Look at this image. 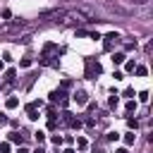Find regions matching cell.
<instances>
[{"instance_id":"cell-1","label":"cell","mask_w":153,"mask_h":153,"mask_svg":"<svg viewBox=\"0 0 153 153\" xmlns=\"http://www.w3.org/2000/svg\"><path fill=\"white\" fill-rule=\"evenodd\" d=\"M100 72H103L100 62H98V60H93V57H86V69H84V76H86V79H93V76H98Z\"/></svg>"},{"instance_id":"cell-2","label":"cell","mask_w":153,"mask_h":153,"mask_svg":"<svg viewBox=\"0 0 153 153\" xmlns=\"http://www.w3.org/2000/svg\"><path fill=\"white\" fill-rule=\"evenodd\" d=\"M120 41H122V36H120L117 31H110V33H105V36H103V48L110 53V50H112V48H115Z\"/></svg>"},{"instance_id":"cell-3","label":"cell","mask_w":153,"mask_h":153,"mask_svg":"<svg viewBox=\"0 0 153 153\" xmlns=\"http://www.w3.org/2000/svg\"><path fill=\"white\" fill-rule=\"evenodd\" d=\"M48 96H50V103H60L62 108H67V103H69V100H67V96H65V88H57V91H50Z\"/></svg>"},{"instance_id":"cell-4","label":"cell","mask_w":153,"mask_h":153,"mask_svg":"<svg viewBox=\"0 0 153 153\" xmlns=\"http://www.w3.org/2000/svg\"><path fill=\"white\" fill-rule=\"evenodd\" d=\"M38 108H41V100H31V103H26V115H29V120H38Z\"/></svg>"},{"instance_id":"cell-5","label":"cell","mask_w":153,"mask_h":153,"mask_svg":"<svg viewBox=\"0 0 153 153\" xmlns=\"http://www.w3.org/2000/svg\"><path fill=\"white\" fill-rule=\"evenodd\" d=\"M10 143H24V134L22 131H10Z\"/></svg>"},{"instance_id":"cell-6","label":"cell","mask_w":153,"mask_h":153,"mask_svg":"<svg viewBox=\"0 0 153 153\" xmlns=\"http://www.w3.org/2000/svg\"><path fill=\"white\" fill-rule=\"evenodd\" d=\"M74 122H76V117H72V112H62V124H67V127H74Z\"/></svg>"},{"instance_id":"cell-7","label":"cell","mask_w":153,"mask_h":153,"mask_svg":"<svg viewBox=\"0 0 153 153\" xmlns=\"http://www.w3.org/2000/svg\"><path fill=\"white\" fill-rule=\"evenodd\" d=\"M74 100H76V105H84V103H88V96L84 91H76L74 93Z\"/></svg>"},{"instance_id":"cell-8","label":"cell","mask_w":153,"mask_h":153,"mask_svg":"<svg viewBox=\"0 0 153 153\" xmlns=\"http://www.w3.org/2000/svg\"><path fill=\"white\" fill-rule=\"evenodd\" d=\"M124 60H127V55H124V53H112V62H115V65H122Z\"/></svg>"},{"instance_id":"cell-9","label":"cell","mask_w":153,"mask_h":153,"mask_svg":"<svg viewBox=\"0 0 153 153\" xmlns=\"http://www.w3.org/2000/svg\"><path fill=\"white\" fill-rule=\"evenodd\" d=\"M5 105H7V110H12V108H17V105H19V98H17V96H10Z\"/></svg>"},{"instance_id":"cell-10","label":"cell","mask_w":153,"mask_h":153,"mask_svg":"<svg viewBox=\"0 0 153 153\" xmlns=\"http://www.w3.org/2000/svg\"><path fill=\"white\" fill-rule=\"evenodd\" d=\"M45 115H48V120H55V117H57V110H55V103H53V105H48V110H45Z\"/></svg>"},{"instance_id":"cell-11","label":"cell","mask_w":153,"mask_h":153,"mask_svg":"<svg viewBox=\"0 0 153 153\" xmlns=\"http://www.w3.org/2000/svg\"><path fill=\"white\" fill-rule=\"evenodd\" d=\"M127 127H129L131 131H134V129H139V120H136V117H127Z\"/></svg>"},{"instance_id":"cell-12","label":"cell","mask_w":153,"mask_h":153,"mask_svg":"<svg viewBox=\"0 0 153 153\" xmlns=\"http://www.w3.org/2000/svg\"><path fill=\"white\" fill-rule=\"evenodd\" d=\"M122 65H124V69H127V72H134V69H136V62H134V60H124Z\"/></svg>"},{"instance_id":"cell-13","label":"cell","mask_w":153,"mask_h":153,"mask_svg":"<svg viewBox=\"0 0 153 153\" xmlns=\"http://www.w3.org/2000/svg\"><path fill=\"white\" fill-rule=\"evenodd\" d=\"M14 76H17V72H14V69H7V72H5V81H7V84H12V81H14Z\"/></svg>"},{"instance_id":"cell-14","label":"cell","mask_w":153,"mask_h":153,"mask_svg":"<svg viewBox=\"0 0 153 153\" xmlns=\"http://www.w3.org/2000/svg\"><path fill=\"white\" fill-rule=\"evenodd\" d=\"M134 141H136V134H134V131H129V134H124V143H127V146H131Z\"/></svg>"},{"instance_id":"cell-15","label":"cell","mask_w":153,"mask_h":153,"mask_svg":"<svg viewBox=\"0 0 153 153\" xmlns=\"http://www.w3.org/2000/svg\"><path fill=\"white\" fill-rule=\"evenodd\" d=\"M134 72H136V76H146V74H148V69H146L143 65H136V69H134Z\"/></svg>"},{"instance_id":"cell-16","label":"cell","mask_w":153,"mask_h":153,"mask_svg":"<svg viewBox=\"0 0 153 153\" xmlns=\"http://www.w3.org/2000/svg\"><path fill=\"white\" fill-rule=\"evenodd\" d=\"M124 108H127V112H134V110H136V100H134V98H129Z\"/></svg>"},{"instance_id":"cell-17","label":"cell","mask_w":153,"mask_h":153,"mask_svg":"<svg viewBox=\"0 0 153 153\" xmlns=\"http://www.w3.org/2000/svg\"><path fill=\"white\" fill-rule=\"evenodd\" d=\"M86 146H88V141H86L84 136H79V139H76V148H81V151H84Z\"/></svg>"},{"instance_id":"cell-18","label":"cell","mask_w":153,"mask_h":153,"mask_svg":"<svg viewBox=\"0 0 153 153\" xmlns=\"http://www.w3.org/2000/svg\"><path fill=\"white\" fill-rule=\"evenodd\" d=\"M50 141H53V143H55V146H60V143H62V141H65V139H62V136H60V134H53V136H50Z\"/></svg>"},{"instance_id":"cell-19","label":"cell","mask_w":153,"mask_h":153,"mask_svg":"<svg viewBox=\"0 0 153 153\" xmlns=\"http://www.w3.org/2000/svg\"><path fill=\"white\" fill-rule=\"evenodd\" d=\"M19 67H31V57H22L19 60Z\"/></svg>"},{"instance_id":"cell-20","label":"cell","mask_w":153,"mask_h":153,"mask_svg":"<svg viewBox=\"0 0 153 153\" xmlns=\"http://www.w3.org/2000/svg\"><path fill=\"white\" fill-rule=\"evenodd\" d=\"M117 103H120V98H117V93H112L110 96V108H117Z\"/></svg>"},{"instance_id":"cell-21","label":"cell","mask_w":153,"mask_h":153,"mask_svg":"<svg viewBox=\"0 0 153 153\" xmlns=\"http://www.w3.org/2000/svg\"><path fill=\"white\" fill-rule=\"evenodd\" d=\"M33 136H36V143H43V141H45V134H43V131H36Z\"/></svg>"},{"instance_id":"cell-22","label":"cell","mask_w":153,"mask_h":153,"mask_svg":"<svg viewBox=\"0 0 153 153\" xmlns=\"http://www.w3.org/2000/svg\"><path fill=\"white\" fill-rule=\"evenodd\" d=\"M0 153H10V141H2L0 143Z\"/></svg>"},{"instance_id":"cell-23","label":"cell","mask_w":153,"mask_h":153,"mask_svg":"<svg viewBox=\"0 0 153 153\" xmlns=\"http://www.w3.org/2000/svg\"><path fill=\"white\" fill-rule=\"evenodd\" d=\"M139 100H141V103H148V91H141V93H139Z\"/></svg>"},{"instance_id":"cell-24","label":"cell","mask_w":153,"mask_h":153,"mask_svg":"<svg viewBox=\"0 0 153 153\" xmlns=\"http://www.w3.org/2000/svg\"><path fill=\"white\" fill-rule=\"evenodd\" d=\"M105 139H108V141H117V139H120V134H117V131H110Z\"/></svg>"},{"instance_id":"cell-25","label":"cell","mask_w":153,"mask_h":153,"mask_svg":"<svg viewBox=\"0 0 153 153\" xmlns=\"http://www.w3.org/2000/svg\"><path fill=\"white\" fill-rule=\"evenodd\" d=\"M48 129L55 131V129H57V122H55V120H48Z\"/></svg>"},{"instance_id":"cell-26","label":"cell","mask_w":153,"mask_h":153,"mask_svg":"<svg viewBox=\"0 0 153 153\" xmlns=\"http://www.w3.org/2000/svg\"><path fill=\"white\" fill-rule=\"evenodd\" d=\"M7 122H10V120H7V115H5V112H0V127H5Z\"/></svg>"},{"instance_id":"cell-27","label":"cell","mask_w":153,"mask_h":153,"mask_svg":"<svg viewBox=\"0 0 153 153\" xmlns=\"http://www.w3.org/2000/svg\"><path fill=\"white\" fill-rule=\"evenodd\" d=\"M0 17H2V19H10V17H12V12H10V10H2V12H0Z\"/></svg>"},{"instance_id":"cell-28","label":"cell","mask_w":153,"mask_h":153,"mask_svg":"<svg viewBox=\"0 0 153 153\" xmlns=\"http://www.w3.org/2000/svg\"><path fill=\"white\" fill-rule=\"evenodd\" d=\"M112 76H115V81H122V79H124V72H115Z\"/></svg>"},{"instance_id":"cell-29","label":"cell","mask_w":153,"mask_h":153,"mask_svg":"<svg viewBox=\"0 0 153 153\" xmlns=\"http://www.w3.org/2000/svg\"><path fill=\"white\" fill-rule=\"evenodd\" d=\"M124 96L127 98H134V88H124Z\"/></svg>"},{"instance_id":"cell-30","label":"cell","mask_w":153,"mask_h":153,"mask_svg":"<svg viewBox=\"0 0 153 153\" xmlns=\"http://www.w3.org/2000/svg\"><path fill=\"white\" fill-rule=\"evenodd\" d=\"M17 153H31V151H29V148H24V146H19V151H17Z\"/></svg>"},{"instance_id":"cell-31","label":"cell","mask_w":153,"mask_h":153,"mask_svg":"<svg viewBox=\"0 0 153 153\" xmlns=\"http://www.w3.org/2000/svg\"><path fill=\"white\" fill-rule=\"evenodd\" d=\"M33 153H45V148H41V146H38V148H36Z\"/></svg>"},{"instance_id":"cell-32","label":"cell","mask_w":153,"mask_h":153,"mask_svg":"<svg viewBox=\"0 0 153 153\" xmlns=\"http://www.w3.org/2000/svg\"><path fill=\"white\" fill-rule=\"evenodd\" d=\"M62 153H74V148H65V151H62Z\"/></svg>"},{"instance_id":"cell-33","label":"cell","mask_w":153,"mask_h":153,"mask_svg":"<svg viewBox=\"0 0 153 153\" xmlns=\"http://www.w3.org/2000/svg\"><path fill=\"white\" fill-rule=\"evenodd\" d=\"M115 153H129V151H127V148H120V151H115Z\"/></svg>"},{"instance_id":"cell-34","label":"cell","mask_w":153,"mask_h":153,"mask_svg":"<svg viewBox=\"0 0 153 153\" xmlns=\"http://www.w3.org/2000/svg\"><path fill=\"white\" fill-rule=\"evenodd\" d=\"M0 69H2V60H0Z\"/></svg>"}]
</instances>
